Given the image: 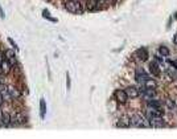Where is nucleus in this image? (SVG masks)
<instances>
[{
	"mask_svg": "<svg viewBox=\"0 0 177 139\" xmlns=\"http://www.w3.org/2000/svg\"><path fill=\"white\" fill-rule=\"evenodd\" d=\"M0 93H2V96H3L4 102H7V103L12 102V97H11V94H9V92H8L7 86H4V87L2 89V90H0Z\"/></svg>",
	"mask_w": 177,
	"mask_h": 139,
	"instance_id": "ddd939ff",
	"label": "nucleus"
},
{
	"mask_svg": "<svg viewBox=\"0 0 177 139\" xmlns=\"http://www.w3.org/2000/svg\"><path fill=\"white\" fill-rule=\"evenodd\" d=\"M135 78H136V81L139 83H143L148 78H151V76L145 70H143V69H137L136 73H135Z\"/></svg>",
	"mask_w": 177,
	"mask_h": 139,
	"instance_id": "20e7f679",
	"label": "nucleus"
},
{
	"mask_svg": "<svg viewBox=\"0 0 177 139\" xmlns=\"http://www.w3.org/2000/svg\"><path fill=\"white\" fill-rule=\"evenodd\" d=\"M175 43L177 44V34H176V36H175Z\"/></svg>",
	"mask_w": 177,
	"mask_h": 139,
	"instance_id": "bb28decb",
	"label": "nucleus"
},
{
	"mask_svg": "<svg viewBox=\"0 0 177 139\" xmlns=\"http://www.w3.org/2000/svg\"><path fill=\"white\" fill-rule=\"evenodd\" d=\"M11 70H12V64L9 62L7 58H4L2 61V64H0V72L3 74H8Z\"/></svg>",
	"mask_w": 177,
	"mask_h": 139,
	"instance_id": "423d86ee",
	"label": "nucleus"
},
{
	"mask_svg": "<svg viewBox=\"0 0 177 139\" xmlns=\"http://www.w3.org/2000/svg\"><path fill=\"white\" fill-rule=\"evenodd\" d=\"M8 41H9V44H11V45L13 47V49H15V51H17V49H19V48H17V44L15 43V41H13V40H12L11 37H8Z\"/></svg>",
	"mask_w": 177,
	"mask_h": 139,
	"instance_id": "aec40b11",
	"label": "nucleus"
},
{
	"mask_svg": "<svg viewBox=\"0 0 177 139\" xmlns=\"http://www.w3.org/2000/svg\"><path fill=\"white\" fill-rule=\"evenodd\" d=\"M159 52H160V54H161L163 57L169 56V49L166 48V47H163V45H161V47L159 48Z\"/></svg>",
	"mask_w": 177,
	"mask_h": 139,
	"instance_id": "a211bd4d",
	"label": "nucleus"
},
{
	"mask_svg": "<svg viewBox=\"0 0 177 139\" xmlns=\"http://www.w3.org/2000/svg\"><path fill=\"white\" fill-rule=\"evenodd\" d=\"M42 15H44V17L45 19H49V20H52V21H54V19L50 17V13H49L48 11H42Z\"/></svg>",
	"mask_w": 177,
	"mask_h": 139,
	"instance_id": "412c9836",
	"label": "nucleus"
},
{
	"mask_svg": "<svg viewBox=\"0 0 177 139\" xmlns=\"http://www.w3.org/2000/svg\"><path fill=\"white\" fill-rule=\"evenodd\" d=\"M95 2H103V0H95Z\"/></svg>",
	"mask_w": 177,
	"mask_h": 139,
	"instance_id": "cd10ccee",
	"label": "nucleus"
},
{
	"mask_svg": "<svg viewBox=\"0 0 177 139\" xmlns=\"http://www.w3.org/2000/svg\"><path fill=\"white\" fill-rule=\"evenodd\" d=\"M7 89H8L9 94H11L12 99H19V98L21 97V93L19 92V89H17V87H15L13 85H8V86H7Z\"/></svg>",
	"mask_w": 177,
	"mask_h": 139,
	"instance_id": "9b49d317",
	"label": "nucleus"
},
{
	"mask_svg": "<svg viewBox=\"0 0 177 139\" xmlns=\"http://www.w3.org/2000/svg\"><path fill=\"white\" fill-rule=\"evenodd\" d=\"M45 113H46V103H45V99L41 98L40 99V114L42 119L45 118Z\"/></svg>",
	"mask_w": 177,
	"mask_h": 139,
	"instance_id": "dca6fc26",
	"label": "nucleus"
},
{
	"mask_svg": "<svg viewBox=\"0 0 177 139\" xmlns=\"http://www.w3.org/2000/svg\"><path fill=\"white\" fill-rule=\"evenodd\" d=\"M131 127H149V123L144 117L134 115L131 118Z\"/></svg>",
	"mask_w": 177,
	"mask_h": 139,
	"instance_id": "f03ea898",
	"label": "nucleus"
},
{
	"mask_svg": "<svg viewBox=\"0 0 177 139\" xmlns=\"http://www.w3.org/2000/svg\"><path fill=\"white\" fill-rule=\"evenodd\" d=\"M149 73L152 74V76H155V77L160 76V66H159V64H157L156 61H152L149 64Z\"/></svg>",
	"mask_w": 177,
	"mask_h": 139,
	"instance_id": "9d476101",
	"label": "nucleus"
},
{
	"mask_svg": "<svg viewBox=\"0 0 177 139\" xmlns=\"http://www.w3.org/2000/svg\"><path fill=\"white\" fill-rule=\"evenodd\" d=\"M147 103H148V109H151V110H163V105H161V102L157 101V99H155V98L147 101Z\"/></svg>",
	"mask_w": 177,
	"mask_h": 139,
	"instance_id": "0eeeda50",
	"label": "nucleus"
},
{
	"mask_svg": "<svg viewBox=\"0 0 177 139\" xmlns=\"http://www.w3.org/2000/svg\"><path fill=\"white\" fill-rule=\"evenodd\" d=\"M3 114H4V111L2 110V109H0V119H2V117H3Z\"/></svg>",
	"mask_w": 177,
	"mask_h": 139,
	"instance_id": "a878e982",
	"label": "nucleus"
},
{
	"mask_svg": "<svg viewBox=\"0 0 177 139\" xmlns=\"http://www.w3.org/2000/svg\"><path fill=\"white\" fill-rule=\"evenodd\" d=\"M156 62H159V64H164V57H161V56H156Z\"/></svg>",
	"mask_w": 177,
	"mask_h": 139,
	"instance_id": "4be33fe9",
	"label": "nucleus"
},
{
	"mask_svg": "<svg viewBox=\"0 0 177 139\" xmlns=\"http://www.w3.org/2000/svg\"><path fill=\"white\" fill-rule=\"evenodd\" d=\"M4 58H7L12 65L16 64V54H15V51H12V49H6L4 51Z\"/></svg>",
	"mask_w": 177,
	"mask_h": 139,
	"instance_id": "1a4fd4ad",
	"label": "nucleus"
},
{
	"mask_svg": "<svg viewBox=\"0 0 177 139\" xmlns=\"http://www.w3.org/2000/svg\"><path fill=\"white\" fill-rule=\"evenodd\" d=\"M0 106H2V105H0Z\"/></svg>",
	"mask_w": 177,
	"mask_h": 139,
	"instance_id": "c85d7f7f",
	"label": "nucleus"
},
{
	"mask_svg": "<svg viewBox=\"0 0 177 139\" xmlns=\"http://www.w3.org/2000/svg\"><path fill=\"white\" fill-rule=\"evenodd\" d=\"M165 103H166V106H168L169 109H175V107H176V102L172 101V99H166Z\"/></svg>",
	"mask_w": 177,
	"mask_h": 139,
	"instance_id": "6ab92c4d",
	"label": "nucleus"
},
{
	"mask_svg": "<svg viewBox=\"0 0 177 139\" xmlns=\"http://www.w3.org/2000/svg\"><path fill=\"white\" fill-rule=\"evenodd\" d=\"M4 16H6V15H4V11H3V8H2V6H0V17H2V19H4Z\"/></svg>",
	"mask_w": 177,
	"mask_h": 139,
	"instance_id": "5701e85b",
	"label": "nucleus"
},
{
	"mask_svg": "<svg viewBox=\"0 0 177 139\" xmlns=\"http://www.w3.org/2000/svg\"><path fill=\"white\" fill-rule=\"evenodd\" d=\"M66 9L69 12L78 13L81 12V3L78 0H67L66 2Z\"/></svg>",
	"mask_w": 177,
	"mask_h": 139,
	"instance_id": "7ed1b4c3",
	"label": "nucleus"
},
{
	"mask_svg": "<svg viewBox=\"0 0 177 139\" xmlns=\"http://www.w3.org/2000/svg\"><path fill=\"white\" fill-rule=\"evenodd\" d=\"M118 126L119 127H131V118L123 117L119 121V123H118Z\"/></svg>",
	"mask_w": 177,
	"mask_h": 139,
	"instance_id": "4468645a",
	"label": "nucleus"
},
{
	"mask_svg": "<svg viewBox=\"0 0 177 139\" xmlns=\"http://www.w3.org/2000/svg\"><path fill=\"white\" fill-rule=\"evenodd\" d=\"M145 118H147V121H148V123H149V127H164L165 126L163 118H161L160 115L153 114L149 109L145 111Z\"/></svg>",
	"mask_w": 177,
	"mask_h": 139,
	"instance_id": "f257e3e1",
	"label": "nucleus"
},
{
	"mask_svg": "<svg viewBox=\"0 0 177 139\" xmlns=\"http://www.w3.org/2000/svg\"><path fill=\"white\" fill-rule=\"evenodd\" d=\"M143 85H144V87H145V89H156L157 83H156L155 79L148 78L147 81H144V82H143Z\"/></svg>",
	"mask_w": 177,
	"mask_h": 139,
	"instance_id": "2eb2a0df",
	"label": "nucleus"
},
{
	"mask_svg": "<svg viewBox=\"0 0 177 139\" xmlns=\"http://www.w3.org/2000/svg\"><path fill=\"white\" fill-rule=\"evenodd\" d=\"M137 54H139V56L141 57V60H143V61H145V60L148 58V53H147V51H145L144 48L139 49V51H137Z\"/></svg>",
	"mask_w": 177,
	"mask_h": 139,
	"instance_id": "f3484780",
	"label": "nucleus"
},
{
	"mask_svg": "<svg viewBox=\"0 0 177 139\" xmlns=\"http://www.w3.org/2000/svg\"><path fill=\"white\" fill-rule=\"evenodd\" d=\"M4 102V99H3V96H2V93H0V105Z\"/></svg>",
	"mask_w": 177,
	"mask_h": 139,
	"instance_id": "393cba45",
	"label": "nucleus"
},
{
	"mask_svg": "<svg viewBox=\"0 0 177 139\" xmlns=\"http://www.w3.org/2000/svg\"><path fill=\"white\" fill-rule=\"evenodd\" d=\"M0 121H2V126L3 127H11V114L4 113Z\"/></svg>",
	"mask_w": 177,
	"mask_h": 139,
	"instance_id": "f8f14e48",
	"label": "nucleus"
},
{
	"mask_svg": "<svg viewBox=\"0 0 177 139\" xmlns=\"http://www.w3.org/2000/svg\"><path fill=\"white\" fill-rule=\"evenodd\" d=\"M126 93H127V96H128V98H137L140 96V92L136 86H128L126 89Z\"/></svg>",
	"mask_w": 177,
	"mask_h": 139,
	"instance_id": "6e6552de",
	"label": "nucleus"
},
{
	"mask_svg": "<svg viewBox=\"0 0 177 139\" xmlns=\"http://www.w3.org/2000/svg\"><path fill=\"white\" fill-rule=\"evenodd\" d=\"M114 97L119 103H126L127 101H128V96H127L126 90H116Z\"/></svg>",
	"mask_w": 177,
	"mask_h": 139,
	"instance_id": "39448f33",
	"label": "nucleus"
},
{
	"mask_svg": "<svg viewBox=\"0 0 177 139\" xmlns=\"http://www.w3.org/2000/svg\"><path fill=\"white\" fill-rule=\"evenodd\" d=\"M67 89H70V77H69V74H67Z\"/></svg>",
	"mask_w": 177,
	"mask_h": 139,
	"instance_id": "b1692460",
	"label": "nucleus"
}]
</instances>
